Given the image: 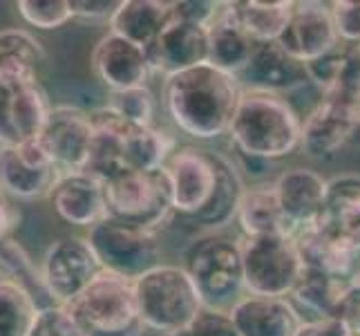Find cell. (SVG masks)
Masks as SVG:
<instances>
[{"instance_id":"18","label":"cell","mask_w":360,"mask_h":336,"mask_svg":"<svg viewBox=\"0 0 360 336\" xmlns=\"http://www.w3.org/2000/svg\"><path fill=\"white\" fill-rule=\"evenodd\" d=\"M235 79L242 90L273 92L282 97L309 83L307 68L284 52L278 41L255 43L251 58Z\"/></svg>"},{"instance_id":"3","label":"cell","mask_w":360,"mask_h":336,"mask_svg":"<svg viewBox=\"0 0 360 336\" xmlns=\"http://www.w3.org/2000/svg\"><path fill=\"white\" fill-rule=\"evenodd\" d=\"M132 282L143 330L177 336L204 309L200 294L181 265L161 263Z\"/></svg>"},{"instance_id":"26","label":"cell","mask_w":360,"mask_h":336,"mask_svg":"<svg viewBox=\"0 0 360 336\" xmlns=\"http://www.w3.org/2000/svg\"><path fill=\"white\" fill-rule=\"evenodd\" d=\"M235 220H238L244 238H253V235H293V227L284 218L278 204L273 182H259L248 186V189L244 186Z\"/></svg>"},{"instance_id":"24","label":"cell","mask_w":360,"mask_h":336,"mask_svg":"<svg viewBox=\"0 0 360 336\" xmlns=\"http://www.w3.org/2000/svg\"><path fill=\"white\" fill-rule=\"evenodd\" d=\"M172 16V3L161 0H119V7L108 20L110 32L148 49Z\"/></svg>"},{"instance_id":"15","label":"cell","mask_w":360,"mask_h":336,"mask_svg":"<svg viewBox=\"0 0 360 336\" xmlns=\"http://www.w3.org/2000/svg\"><path fill=\"white\" fill-rule=\"evenodd\" d=\"M94 77L110 92H123L132 88H146L153 77L150 61L143 47L108 32L98 39L90 56Z\"/></svg>"},{"instance_id":"44","label":"cell","mask_w":360,"mask_h":336,"mask_svg":"<svg viewBox=\"0 0 360 336\" xmlns=\"http://www.w3.org/2000/svg\"><path fill=\"white\" fill-rule=\"evenodd\" d=\"M18 218H20L18 211L11 206L9 197L5 193H0V240L9 238V233L18 224Z\"/></svg>"},{"instance_id":"4","label":"cell","mask_w":360,"mask_h":336,"mask_svg":"<svg viewBox=\"0 0 360 336\" xmlns=\"http://www.w3.org/2000/svg\"><path fill=\"white\" fill-rule=\"evenodd\" d=\"M85 336H141L134 282L101 269L72 303L65 305Z\"/></svg>"},{"instance_id":"27","label":"cell","mask_w":360,"mask_h":336,"mask_svg":"<svg viewBox=\"0 0 360 336\" xmlns=\"http://www.w3.org/2000/svg\"><path fill=\"white\" fill-rule=\"evenodd\" d=\"M175 151V139L155 126H134L123 121L121 128V164L123 170L150 173L164 168Z\"/></svg>"},{"instance_id":"12","label":"cell","mask_w":360,"mask_h":336,"mask_svg":"<svg viewBox=\"0 0 360 336\" xmlns=\"http://www.w3.org/2000/svg\"><path fill=\"white\" fill-rule=\"evenodd\" d=\"M60 170L36 142V137L18 146L0 148V193L14 200H41L49 197Z\"/></svg>"},{"instance_id":"2","label":"cell","mask_w":360,"mask_h":336,"mask_svg":"<svg viewBox=\"0 0 360 336\" xmlns=\"http://www.w3.org/2000/svg\"><path fill=\"white\" fill-rule=\"evenodd\" d=\"M302 117L282 94L242 90L229 128L238 155L259 161L289 157L300 148Z\"/></svg>"},{"instance_id":"23","label":"cell","mask_w":360,"mask_h":336,"mask_svg":"<svg viewBox=\"0 0 360 336\" xmlns=\"http://www.w3.org/2000/svg\"><path fill=\"white\" fill-rule=\"evenodd\" d=\"M349 292V280L325 271L302 269L295 287L287 296L302 323L338 318L340 305Z\"/></svg>"},{"instance_id":"21","label":"cell","mask_w":360,"mask_h":336,"mask_svg":"<svg viewBox=\"0 0 360 336\" xmlns=\"http://www.w3.org/2000/svg\"><path fill=\"white\" fill-rule=\"evenodd\" d=\"M314 227L360 256V178L342 175L329 182L325 206Z\"/></svg>"},{"instance_id":"34","label":"cell","mask_w":360,"mask_h":336,"mask_svg":"<svg viewBox=\"0 0 360 336\" xmlns=\"http://www.w3.org/2000/svg\"><path fill=\"white\" fill-rule=\"evenodd\" d=\"M320 101L333 104L360 117V58L356 56L354 47L347 45L342 66L331 83L320 92Z\"/></svg>"},{"instance_id":"10","label":"cell","mask_w":360,"mask_h":336,"mask_svg":"<svg viewBox=\"0 0 360 336\" xmlns=\"http://www.w3.org/2000/svg\"><path fill=\"white\" fill-rule=\"evenodd\" d=\"M94 126L90 112L77 106H52L36 142L54 161L60 175L83 173L90 159Z\"/></svg>"},{"instance_id":"33","label":"cell","mask_w":360,"mask_h":336,"mask_svg":"<svg viewBox=\"0 0 360 336\" xmlns=\"http://www.w3.org/2000/svg\"><path fill=\"white\" fill-rule=\"evenodd\" d=\"M0 278L11 280L20 285L22 290H27L34 296V301L39 303V307H41V296L47 298L49 305H54L45 292L39 267L34 265V260L27 256V251L11 238L0 240Z\"/></svg>"},{"instance_id":"17","label":"cell","mask_w":360,"mask_h":336,"mask_svg":"<svg viewBox=\"0 0 360 336\" xmlns=\"http://www.w3.org/2000/svg\"><path fill=\"white\" fill-rule=\"evenodd\" d=\"M360 144V117L333 104L320 101L302 119L300 151L309 159H331L342 148Z\"/></svg>"},{"instance_id":"19","label":"cell","mask_w":360,"mask_h":336,"mask_svg":"<svg viewBox=\"0 0 360 336\" xmlns=\"http://www.w3.org/2000/svg\"><path fill=\"white\" fill-rule=\"evenodd\" d=\"M56 216L72 227L92 229L94 224L108 218L103 182L88 173H70L60 175L49 193Z\"/></svg>"},{"instance_id":"5","label":"cell","mask_w":360,"mask_h":336,"mask_svg":"<svg viewBox=\"0 0 360 336\" xmlns=\"http://www.w3.org/2000/svg\"><path fill=\"white\" fill-rule=\"evenodd\" d=\"M181 267L208 309L229 312L244 294L240 240L219 233L204 235L188 247Z\"/></svg>"},{"instance_id":"16","label":"cell","mask_w":360,"mask_h":336,"mask_svg":"<svg viewBox=\"0 0 360 336\" xmlns=\"http://www.w3.org/2000/svg\"><path fill=\"white\" fill-rule=\"evenodd\" d=\"M153 74H172L208 63V27L170 16L168 25L146 49Z\"/></svg>"},{"instance_id":"41","label":"cell","mask_w":360,"mask_h":336,"mask_svg":"<svg viewBox=\"0 0 360 336\" xmlns=\"http://www.w3.org/2000/svg\"><path fill=\"white\" fill-rule=\"evenodd\" d=\"M119 7V0H70L72 16L85 20H110Z\"/></svg>"},{"instance_id":"28","label":"cell","mask_w":360,"mask_h":336,"mask_svg":"<svg viewBox=\"0 0 360 336\" xmlns=\"http://www.w3.org/2000/svg\"><path fill=\"white\" fill-rule=\"evenodd\" d=\"M293 242H295L297 256H300L304 269L325 271V273H331V276L349 278L356 260L360 258L352 249H347L345 244L329 238L327 233L316 229L314 224L297 229L293 233Z\"/></svg>"},{"instance_id":"37","label":"cell","mask_w":360,"mask_h":336,"mask_svg":"<svg viewBox=\"0 0 360 336\" xmlns=\"http://www.w3.org/2000/svg\"><path fill=\"white\" fill-rule=\"evenodd\" d=\"M32 336H85L65 305H47L36 316Z\"/></svg>"},{"instance_id":"20","label":"cell","mask_w":360,"mask_h":336,"mask_svg":"<svg viewBox=\"0 0 360 336\" xmlns=\"http://www.w3.org/2000/svg\"><path fill=\"white\" fill-rule=\"evenodd\" d=\"M278 204L284 218L293 227V233L302 227L314 224L325 206V197L329 189V180H325L318 170L295 166L278 175L273 182Z\"/></svg>"},{"instance_id":"14","label":"cell","mask_w":360,"mask_h":336,"mask_svg":"<svg viewBox=\"0 0 360 336\" xmlns=\"http://www.w3.org/2000/svg\"><path fill=\"white\" fill-rule=\"evenodd\" d=\"M280 47L297 63H314L325 54L333 52L340 41L333 30L329 5L325 3H295L287 27L278 39Z\"/></svg>"},{"instance_id":"38","label":"cell","mask_w":360,"mask_h":336,"mask_svg":"<svg viewBox=\"0 0 360 336\" xmlns=\"http://www.w3.org/2000/svg\"><path fill=\"white\" fill-rule=\"evenodd\" d=\"M333 30L342 45L354 47L360 41V0H338L329 5Z\"/></svg>"},{"instance_id":"40","label":"cell","mask_w":360,"mask_h":336,"mask_svg":"<svg viewBox=\"0 0 360 336\" xmlns=\"http://www.w3.org/2000/svg\"><path fill=\"white\" fill-rule=\"evenodd\" d=\"M219 9L221 3H215V0H179V3H172V16L208 27L217 18Z\"/></svg>"},{"instance_id":"1","label":"cell","mask_w":360,"mask_h":336,"mask_svg":"<svg viewBox=\"0 0 360 336\" xmlns=\"http://www.w3.org/2000/svg\"><path fill=\"white\" fill-rule=\"evenodd\" d=\"M240 94L238 79L210 63L164 79V108L170 121L197 142H213L229 135Z\"/></svg>"},{"instance_id":"25","label":"cell","mask_w":360,"mask_h":336,"mask_svg":"<svg viewBox=\"0 0 360 336\" xmlns=\"http://www.w3.org/2000/svg\"><path fill=\"white\" fill-rule=\"evenodd\" d=\"M255 49V41L233 18L229 3H221L217 18L208 25V63L238 77Z\"/></svg>"},{"instance_id":"46","label":"cell","mask_w":360,"mask_h":336,"mask_svg":"<svg viewBox=\"0 0 360 336\" xmlns=\"http://www.w3.org/2000/svg\"><path fill=\"white\" fill-rule=\"evenodd\" d=\"M354 52H356V56L360 58V41H358V43L354 45Z\"/></svg>"},{"instance_id":"31","label":"cell","mask_w":360,"mask_h":336,"mask_svg":"<svg viewBox=\"0 0 360 336\" xmlns=\"http://www.w3.org/2000/svg\"><path fill=\"white\" fill-rule=\"evenodd\" d=\"M45 61L41 41L27 30H0V77L3 79H39Z\"/></svg>"},{"instance_id":"13","label":"cell","mask_w":360,"mask_h":336,"mask_svg":"<svg viewBox=\"0 0 360 336\" xmlns=\"http://www.w3.org/2000/svg\"><path fill=\"white\" fill-rule=\"evenodd\" d=\"M49 110L52 106L39 79L0 77V148L34 139Z\"/></svg>"},{"instance_id":"42","label":"cell","mask_w":360,"mask_h":336,"mask_svg":"<svg viewBox=\"0 0 360 336\" xmlns=\"http://www.w3.org/2000/svg\"><path fill=\"white\" fill-rule=\"evenodd\" d=\"M295 336H352V332L340 318H325L302 323V328L297 330Z\"/></svg>"},{"instance_id":"45","label":"cell","mask_w":360,"mask_h":336,"mask_svg":"<svg viewBox=\"0 0 360 336\" xmlns=\"http://www.w3.org/2000/svg\"><path fill=\"white\" fill-rule=\"evenodd\" d=\"M349 287L352 290H356V292H360V258L356 260V265H354V269H352V273H349Z\"/></svg>"},{"instance_id":"8","label":"cell","mask_w":360,"mask_h":336,"mask_svg":"<svg viewBox=\"0 0 360 336\" xmlns=\"http://www.w3.org/2000/svg\"><path fill=\"white\" fill-rule=\"evenodd\" d=\"M98 267L119 276L136 280L141 273L161 265V244L157 233L132 224L105 218L85 235Z\"/></svg>"},{"instance_id":"7","label":"cell","mask_w":360,"mask_h":336,"mask_svg":"<svg viewBox=\"0 0 360 336\" xmlns=\"http://www.w3.org/2000/svg\"><path fill=\"white\" fill-rule=\"evenodd\" d=\"M244 292L287 298L302 273L293 235H253L240 240Z\"/></svg>"},{"instance_id":"36","label":"cell","mask_w":360,"mask_h":336,"mask_svg":"<svg viewBox=\"0 0 360 336\" xmlns=\"http://www.w3.org/2000/svg\"><path fill=\"white\" fill-rule=\"evenodd\" d=\"M16 9L30 27L45 32L63 27L74 18L70 0H18Z\"/></svg>"},{"instance_id":"9","label":"cell","mask_w":360,"mask_h":336,"mask_svg":"<svg viewBox=\"0 0 360 336\" xmlns=\"http://www.w3.org/2000/svg\"><path fill=\"white\" fill-rule=\"evenodd\" d=\"M172 213L193 220L208 206L217 184L215 151L200 146H179L164 164Z\"/></svg>"},{"instance_id":"32","label":"cell","mask_w":360,"mask_h":336,"mask_svg":"<svg viewBox=\"0 0 360 336\" xmlns=\"http://www.w3.org/2000/svg\"><path fill=\"white\" fill-rule=\"evenodd\" d=\"M41 307L20 285L0 278V336H32Z\"/></svg>"},{"instance_id":"43","label":"cell","mask_w":360,"mask_h":336,"mask_svg":"<svg viewBox=\"0 0 360 336\" xmlns=\"http://www.w3.org/2000/svg\"><path fill=\"white\" fill-rule=\"evenodd\" d=\"M338 318L349 328L352 336H360V292L349 287V292H347L345 301L340 305Z\"/></svg>"},{"instance_id":"39","label":"cell","mask_w":360,"mask_h":336,"mask_svg":"<svg viewBox=\"0 0 360 336\" xmlns=\"http://www.w3.org/2000/svg\"><path fill=\"white\" fill-rule=\"evenodd\" d=\"M177 336H238L229 312L204 307L184 332Z\"/></svg>"},{"instance_id":"35","label":"cell","mask_w":360,"mask_h":336,"mask_svg":"<svg viewBox=\"0 0 360 336\" xmlns=\"http://www.w3.org/2000/svg\"><path fill=\"white\" fill-rule=\"evenodd\" d=\"M155 94L148 88H132L123 92H110L108 110H112L119 119L134 126H153L155 117Z\"/></svg>"},{"instance_id":"29","label":"cell","mask_w":360,"mask_h":336,"mask_svg":"<svg viewBox=\"0 0 360 336\" xmlns=\"http://www.w3.org/2000/svg\"><path fill=\"white\" fill-rule=\"evenodd\" d=\"M293 5V0H235L229 3V9L255 43H271L287 27Z\"/></svg>"},{"instance_id":"30","label":"cell","mask_w":360,"mask_h":336,"mask_svg":"<svg viewBox=\"0 0 360 336\" xmlns=\"http://www.w3.org/2000/svg\"><path fill=\"white\" fill-rule=\"evenodd\" d=\"M215 166H217L215 193L202 213L188 220V222L200 224V227H206V229H221V227H226V224H231L235 220V213H238L240 197L244 193L240 170L231 157L215 153Z\"/></svg>"},{"instance_id":"11","label":"cell","mask_w":360,"mask_h":336,"mask_svg":"<svg viewBox=\"0 0 360 336\" xmlns=\"http://www.w3.org/2000/svg\"><path fill=\"white\" fill-rule=\"evenodd\" d=\"M39 271L49 301L68 305L94 280L101 267L85 238H60L47 247Z\"/></svg>"},{"instance_id":"22","label":"cell","mask_w":360,"mask_h":336,"mask_svg":"<svg viewBox=\"0 0 360 336\" xmlns=\"http://www.w3.org/2000/svg\"><path fill=\"white\" fill-rule=\"evenodd\" d=\"M229 316L238 336H295L302 328V318L287 298L246 294L229 309Z\"/></svg>"},{"instance_id":"6","label":"cell","mask_w":360,"mask_h":336,"mask_svg":"<svg viewBox=\"0 0 360 336\" xmlns=\"http://www.w3.org/2000/svg\"><path fill=\"white\" fill-rule=\"evenodd\" d=\"M108 218L157 233L172 216L170 186L164 168L123 170L103 182Z\"/></svg>"}]
</instances>
